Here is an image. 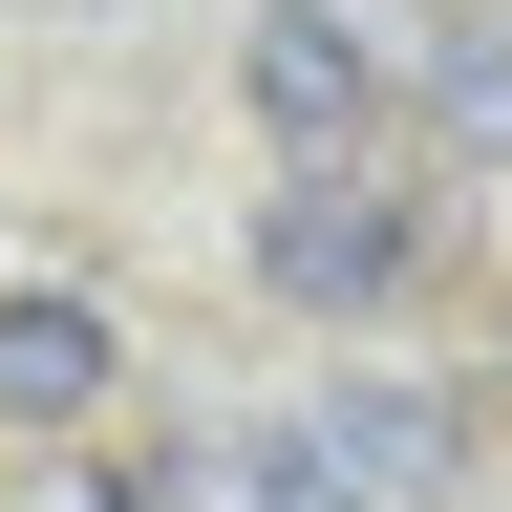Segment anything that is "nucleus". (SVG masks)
<instances>
[{
	"instance_id": "0eeeda50",
	"label": "nucleus",
	"mask_w": 512,
	"mask_h": 512,
	"mask_svg": "<svg viewBox=\"0 0 512 512\" xmlns=\"http://www.w3.org/2000/svg\"><path fill=\"white\" fill-rule=\"evenodd\" d=\"M0 512H171L150 470H128V448H86V470H22V491H0Z\"/></svg>"
},
{
	"instance_id": "f03ea898",
	"label": "nucleus",
	"mask_w": 512,
	"mask_h": 512,
	"mask_svg": "<svg viewBox=\"0 0 512 512\" xmlns=\"http://www.w3.org/2000/svg\"><path fill=\"white\" fill-rule=\"evenodd\" d=\"M235 107L278 128V150H363V128L406 107V22H384V0H256Z\"/></svg>"
},
{
	"instance_id": "39448f33",
	"label": "nucleus",
	"mask_w": 512,
	"mask_h": 512,
	"mask_svg": "<svg viewBox=\"0 0 512 512\" xmlns=\"http://www.w3.org/2000/svg\"><path fill=\"white\" fill-rule=\"evenodd\" d=\"M427 128L512 171V22H470V43H427Z\"/></svg>"
},
{
	"instance_id": "423d86ee",
	"label": "nucleus",
	"mask_w": 512,
	"mask_h": 512,
	"mask_svg": "<svg viewBox=\"0 0 512 512\" xmlns=\"http://www.w3.org/2000/svg\"><path fill=\"white\" fill-rule=\"evenodd\" d=\"M320 427H342V448H363L384 491H406V470H448V406H406V384H342V406H320Z\"/></svg>"
},
{
	"instance_id": "20e7f679",
	"label": "nucleus",
	"mask_w": 512,
	"mask_h": 512,
	"mask_svg": "<svg viewBox=\"0 0 512 512\" xmlns=\"http://www.w3.org/2000/svg\"><path fill=\"white\" fill-rule=\"evenodd\" d=\"M192 512H384V470L342 427H214L192 448Z\"/></svg>"
},
{
	"instance_id": "f257e3e1",
	"label": "nucleus",
	"mask_w": 512,
	"mask_h": 512,
	"mask_svg": "<svg viewBox=\"0 0 512 512\" xmlns=\"http://www.w3.org/2000/svg\"><path fill=\"white\" fill-rule=\"evenodd\" d=\"M256 278L320 299V320L406 299V278H427V192H406V171H363V150H299L278 192H256Z\"/></svg>"
},
{
	"instance_id": "7ed1b4c3",
	"label": "nucleus",
	"mask_w": 512,
	"mask_h": 512,
	"mask_svg": "<svg viewBox=\"0 0 512 512\" xmlns=\"http://www.w3.org/2000/svg\"><path fill=\"white\" fill-rule=\"evenodd\" d=\"M107 406V299L86 278H0V427H86Z\"/></svg>"
}]
</instances>
